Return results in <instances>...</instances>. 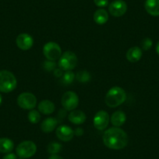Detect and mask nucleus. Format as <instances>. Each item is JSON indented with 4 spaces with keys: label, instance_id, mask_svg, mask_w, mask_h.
Wrapping results in <instances>:
<instances>
[{
    "label": "nucleus",
    "instance_id": "dca6fc26",
    "mask_svg": "<svg viewBox=\"0 0 159 159\" xmlns=\"http://www.w3.org/2000/svg\"><path fill=\"white\" fill-rule=\"evenodd\" d=\"M144 7L148 13L151 16H159V0H146Z\"/></svg>",
    "mask_w": 159,
    "mask_h": 159
},
{
    "label": "nucleus",
    "instance_id": "412c9836",
    "mask_svg": "<svg viewBox=\"0 0 159 159\" xmlns=\"http://www.w3.org/2000/svg\"><path fill=\"white\" fill-rule=\"evenodd\" d=\"M27 118L30 123H31L32 124H36L39 123L41 120V113L39 111L32 109L27 114Z\"/></svg>",
    "mask_w": 159,
    "mask_h": 159
},
{
    "label": "nucleus",
    "instance_id": "9b49d317",
    "mask_svg": "<svg viewBox=\"0 0 159 159\" xmlns=\"http://www.w3.org/2000/svg\"><path fill=\"white\" fill-rule=\"evenodd\" d=\"M16 44L18 48L23 51L30 49L34 45V39L29 34H20L16 39Z\"/></svg>",
    "mask_w": 159,
    "mask_h": 159
},
{
    "label": "nucleus",
    "instance_id": "f8f14e48",
    "mask_svg": "<svg viewBox=\"0 0 159 159\" xmlns=\"http://www.w3.org/2000/svg\"><path fill=\"white\" fill-rule=\"evenodd\" d=\"M56 134L59 140L63 142H68L73 138L74 131L70 126L66 125H61L56 129Z\"/></svg>",
    "mask_w": 159,
    "mask_h": 159
},
{
    "label": "nucleus",
    "instance_id": "ddd939ff",
    "mask_svg": "<svg viewBox=\"0 0 159 159\" xmlns=\"http://www.w3.org/2000/svg\"><path fill=\"white\" fill-rule=\"evenodd\" d=\"M68 119L73 124L81 125L86 121L87 116L86 114L80 110H73L69 114Z\"/></svg>",
    "mask_w": 159,
    "mask_h": 159
},
{
    "label": "nucleus",
    "instance_id": "f257e3e1",
    "mask_svg": "<svg viewBox=\"0 0 159 159\" xmlns=\"http://www.w3.org/2000/svg\"><path fill=\"white\" fill-rule=\"evenodd\" d=\"M102 140L105 146L112 150H121L128 144L127 134L119 127H111L105 131Z\"/></svg>",
    "mask_w": 159,
    "mask_h": 159
},
{
    "label": "nucleus",
    "instance_id": "7c9ffc66",
    "mask_svg": "<svg viewBox=\"0 0 159 159\" xmlns=\"http://www.w3.org/2000/svg\"><path fill=\"white\" fill-rule=\"evenodd\" d=\"M48 159H63L61 156L58 155V154H51Z\"/></svg>",
    "mask_w": 159,
    "mask_h": 159
},
{
    "label": "nucleus",
    "instance_id": "2eb2a0df",
    "mask_svg": "<svg viewBox=\"0 0 159 159\" xmlns=\"http://www.w3.org/2000/svg\"><path fill=\"white\" fill-rule=\"evenodd\" d=\"M142 49L140 47L134 46L128 49L126 52V59L130 62H137L141 59L142 57Z\"/></svg>",
    "mask_w": 159,
    "mask_h": 159
},
{
    "label": "nucleus",
    "instance_id": "c756f323",
    "mask_svg": "<svg viewBox=\"0 0 159 159\" xmlns=\"http://www.w3.org/2000/svg\"><path fill=\"white\" fill-rule=\"evenodd\" d=\"M55 76H57V77H59V76H61L62 75V70H61L60 68L59 69H56L55 70Z\"/></svg>",
    "mask_w": 159,
    "mask_h": 159
},
{
    "label": "nucleus",
    "instance_id": "4be33fe9",
    "mask_svg": "<svg viewBox=\"0 0 159 159\" xmlns=\"http://www.w3.org/2000/svg\"><path fill=\"white\" fill-rule=\"evenodd\" d=\"M62 150V145L57 142H51L47 147V151L51 154H57Z\"/></svg>",
    "mask_w": 159,
    "mask_h": 159
},
{
    "label": "nucleus",
    "instance_id": "39448f33",
    "mask_svg": "<svg viewBox=\"0 0 159 159\" xmlns=\"http://www.w3.org/2000/svg\"><path fill=\"white\" fill-rule=\"evenodd\" d=\"M16 151L17 156L20 158H30L36 153L37 146L31 140H24L18 144Z\"/></svg>",
    "mask_w": 159,
    "mask_h": 159
},
{
    "label": "nucleus",
    "instance_id": "5701e85b",
    "mask_svg": "<svg viewBox=\"0 0 159 159\" xmlns=\"http://www.w3.org/2000/svg\"><path fill=\"white\" fill-rule=\"evenodd\" d=\"M76 80H77L79 82H81V83H86L88 82L91 79V75L88 73V71H80L78 72L77 74H76Z\"/></svg>",
    "mask_w": 159,
    "mask_h": 159
},
{
    "label": "nucleus",
    "instance_id": "a878e982",
    "mask_svg": "<svg viewBox=\"0 0 159 159\" xmlns=\"http://www.w3.org/2000/svg\"><path fill=\"white\" fill-rule=\"evenodd\" d=\"M94 2L98 7L104 8L108 5V0H94Z\"/></svg>",
    "mask_w": 159,
    "mask_h": 159
},
{
    "label": "nucleus",
    "instance_id": "20e7f679",
    "mask_svg": "<svg viewBox=\"0 0 159 159\" xmlns=\"http://www.w3.org/2000/svg\"><path fill=\"white\" fill-rule=\"evenodd\" d=\"M78 62L77 56L72 52H65L59 59V67L64 71H72Z\"/></svg>",
    "mask_w": 159,
    "mask_h": 159
},
{
    "label": "nucleus",
    "instance_id": "aec40b11",
    "mask_svg": "<svg viewBox=\"0 0 159 159\" xmlns=\"http://www.w3.org/2000/svg\"><path fill=\"white\" fill-rule=\"evenodd\" d=\"M14 148L13 141L7 137L0 138V153L8 154L10 153Z\"/></svg>",
    "mask_w": 159,
    "mask_h": 159
},
{
    "label": "nucleus",
    "instance_id": "c85d7f7f",
    "mask_svg": "<svg viewBox=\"0 0 159 159\" xmlns=\"http://www.w3.org/2000/svg\"><path fill=\"white\" fill-rule=\"evenodd\" d=\"M83 134H84V131L82 128H77V129H76V130L74 131V134H76V135L78 136V137L82 136L83 135Z\"/></svg>",
    "mask_w": 159,
    "mask_h": 159
},
{
    "label": "nucleus",
    "instance_id": "bb28decb",
    "mask_svg": "<svg viewBox=\"0 0 159 159\" xmlns=\"http://www.w3.org/2000/svg\"><path fill=\"white\" fill-rule=\"evenodd\" d=\"M56 67V63H54L53 61H46V62H44V68L47 70H52L53 69H55Z\"/></svg>",
    "mask_w": 159,
    "mask_h": 159
},
{
    "label": "nucleus",
    "instance_id": "473e14b6",
    "mask_svg": "<svg viewBox=\"0 0 159 159\" xmlns=\"http://www.w3.org/2000/svg\"><path fill=\"white\" fill-rule=\"evenodd\" d=\"M2 102V95H1V94H0V105H1Z\"/></svg>",
    "mask_w": 159,
    "mask_h": 159
},
{
    "label": "nucleus",
    "instance_id": "2f4dec72",
    "mask_svg": "<svg viewBox=\"0 0 159 159\" xmlns=\"http://www.w3.org/2000/svg\"><path fill=\"white\" fill-rule=\"evenodd\" d=\"M156 52H157V54L159 56V41L157 43V45H156Z\"/></svg>",
    "mask_w": 159,
    "mask_h": 159
},
{
    "label": "nucleus",
    "instance_id": "423d86ee",
    "mask_svg": "<svg viewBox=\"0 0 159 159\" xmlns=\"http://www.w3.org/2000/svg\"><path fill=\"white\" fill-rule=\"evenodd\" d=\"M43 54L48 60L54 62L62 56V49L59 44L54 42H49L44 45Z\"/></svg>",
    "mask_w": 159,
    "mask_h": 159
},
{
    "label": "nucleus",
    "instance_id": "f3484780",
    "mask_svg": "<svg viewBox=\"0 0 159 159\" xmlns=\"http://www.w3.org/2000/svg\"><path fill=\"white\" fill-rule=\"evenodd\" d=\"M38 111L44 115H50L54 112L56 107L54 103L49 100H43L38 105Z\"/></svg>",
    "mask_w": 159,
    "mask_h": 159
},
{
    "label": "nucleus",
    "instance_id": "7ed1b4c3",
    "mask_svg": "<svg viewBox=\"0 0 159 159\" xmlns=\"http://www.w3.org/2000/svg\"><path fill=\"white\" fill-rule=\"evenodd\" d=\"M17 80L13 73L8 70L0 71V92L10 93L16 89Z\"/></svg>",
    "mask_w": 159,
    "mask_h": 159
},
{
    "label": "nucleus",
    "instance_id": "393cba45",
    "mask_svg": "<svg viewBox=\"0 0 159 159\" xmlns=\"http://www.w3.org/2000/svg\"><path fill=\"white\" fill-rule=\"evenodd\" d=\"M153 42L152 40L149 38H146L142 40L141 43H140V46H141V49L144 50V51H148L150 48L152 47Z\"/></svg>",
    "mask_w": 159,
    "mask_h": 159
},
{
    "label": "nucleus",
    "instance_id": "1a4fd4ad",
    "mask_svg": "<svg viewBox=\"0 0 159 159\" xmlns=\"http://www.w3.org/2000/svg\"><path fill=\"white\" fill-rule=\"evenodd\" d=\"M110 122V116L107 111L104 110L98 111L94 116L93 119L94 126L98 130H103L106 129Z\"/></svg>",
    "mask_w": 159,
    "mask_h": 159
},
{
    "label": "nucleus",
    "instance_id": "cd10ccee",
    "mask_svg": "<svg viewBox=\"0 0 159 159\" xmlns=\"http://www.w3.org/2000/svg\"><path fill=\"white\" fill-rule=\"evenodd\" d=\"M2 159H17V157H16V155L15 154L10 152L6 154V155L2 157Z\"/></svg>",
    "mask_w": 159,
    "mask_h": 159
},
{
    "label": "nucleus",
    "instance_id": "9d476101",
    "mask_svg": "<svg viewBox=\"0 0 159 159\" xmlns=\"http://www.w3.org/2000/svg\"><path fill=\"white\" fill-rule=\"evenodd\" d=\"M127 11V5L123 0H115L108 7V12L115 17H120Z\"/></svg>",
    "mask_w": 159,
    "mask_h": 159
},
{
    "label": "nucleus",
    "instance_id": "4468645a",
    "mask_svg": "<svg viewBox=\"0 0 159 159\" xmlns=\"http://www.w3.org/2000/svg\"><path fill=\"white\" fill-rule=\"evenodd\" d=\"M111 123L116 127H120L125 123L126 120V116L125 112L123 111H116L111 115Z\"/></svg>",
    "mask_w": 159,
    "mask_h": 159
},
{
    "label": "nucleus",
    "instance_id": "f03ea898",
    "mask_svg": "<svg viewBox=\"0 0 159 159\" xmlns=\"http://www.w3.org/2000/svg\"><path fill=\"white\" fill-rule=\"evenodd\" d=\"M126 100V93L120 87H113L108 90L105 98V102L110 108H116Z\"/></svg>",
    "mask_w": 159,
    "mask_h": 159
},
{
    "label": "nucleus",
    "instance_id": "0eeeda50",
    "mask_svg": "<svg viewBox=\"0 0 159 159\" xmlns=\"http://www.w3.org/2000/svg\"><path fill=\"white\" fill-rule=\"evenodd\" d=\"M17 105L23 109L32 110L36 107L37 98L35 95L30 92L21 93L17 98Z\"/></svg>",
    "mask_w": 159,
    "mask_h": 159
},
{
    "label": "nucleus",
    "instance_id": "6e6552de",
    "mask_svg": "<svg viewBox=\"0 0 159 159\" xmlns=\"http://www.w3.org/2000/svg\"><path fill=\"white\" fill-rule=\"evenodd\" d=\"M61 104L65 110L73 111L79 105V97L74 91H66L61 98Z\"/></svg>",
    "mask_w": 159,
    "mask_h": 159
},
{
    "label": "nucleus",
    "instance_id": "b1692460",
    "mask_svg": "<svg viewBox=\"0 0 159 159\" xmlns=\"http://www.w3.org/2000/svg\"><path fill=\"white\" fill-rule=\"evenodd\" d=\"M74 78L75 75L72 71H66V73L62 76L63 81L67 84H70L73 83V81L74 80Z\"/></svg>",
    "mask_w": 159,
    "mask_h": 159
},
{
    "label": "nucleus",
    "instance_id": "a211bd4d",
    "mask_svg": "<svg viewBox=\"0 0 159 159\" xmlns=\"http://www.w3.org/2000/svg\"><path fill=\"white\" fill-rule=\"evenodd\" d=\"M58 121L55 118L48 117L44 119L41 124V129L44 133H51L57 126Z\"/></svg>",
    "mask_w": 159,
    "mask_h": 159
},
{
    "label": "nucleus",
    "instance_id": "6ab92c4d",
    "mask_svg": "<svg viewBox=\"0 0 159 159\" xmlns=\"http://www.w3.org/2000/svg\"><path fill=\"white\" fill-rule=\"evenodd\" d=\"M94 20L98 25H103L108 20V13L104 9H99L94 13Z\"/></svg>",
    "mask_w": 159,
    "mask_h": 159
}]
</instances>
